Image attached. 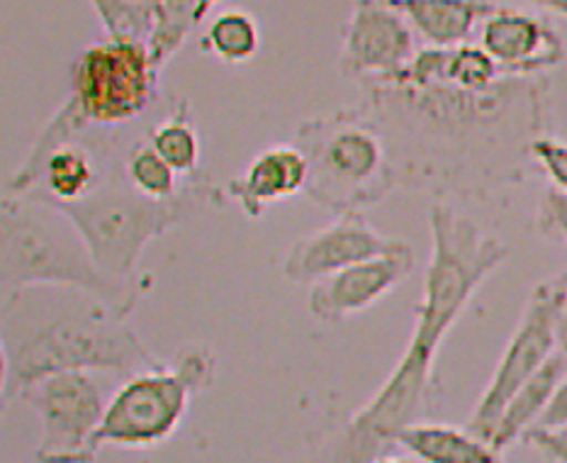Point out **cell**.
<instances>
[{"mask_svg":"<svg viewBox=\"0 0 567 463\" xmlns=\"http://www.w3.org/2000/svg\"><path fill=\"white\" fill-rule=\"evenodd\" d=\"M363 107L385 134L398 191L436 200H487L522 183L534 144L550 134V81L502 76L485 89L453 81L443 47H424L402 71L361 81Z\"/></svg>","mask_w":567,"mask_h":463,"instance_id":"6da1fadb","label":"cell"},{"mask_svg":"<svg viewBox=\"0 0 567 463\" xmlns=\"http://www.w3.org/2000/svg\"><path fill=\"white\" fill-rule=\"evenodd\" d=\"M429 229L431 256L422 300L414 310V329L400 361L378 393L317 449L310 463H371L392 454L398 434L429 410L443 339L461 320L480 286L509 256L495 235L455 213L449 203L431 205Z\"/></svg>","mask_w":567,"mask_h":463,"instance_id":"7a4b0ae2","label":"cell"},{"mask_svg":"<svg viewBox=\"0 0 567 463\" xmlns=\"http://www.w3.org/2000/svg\"><path fill=\"white\" fill-rule=\"evenodd\" d=\"M3 400H18L47 375L89 371L132 373L162 366L127 317L76 288L32 286L3 296Z\"/></svg>","mask_w":567,"mask_h":463,"instance_id":"3957f363","label":"cell"},{"mask_svg":"<svg viewBox=\"0 0 567 463\" xmlns=\"http://www.w3.org/2000/svg\"><path fill=\"white\" fill-rule=\"evenodd\" d=\"M3 296L32 286L76 288L130 315L144 292L142 278H115L95 264L66 213L34 193H3L0 203Z\"/></svg>","mask_w":567,"mask_h":463,"instance_id":"277c9868","label":"cell"},{"mask_svg":"<svg viewBox=\"0 0 567 463\" xmlns=\"http://www.w3.org/2000/svg\"><path fill=\"white\" fill-rule=\"evenodd\" d=\"M215 200L217 193L205 176L188 178L174 198L156 200L134 188L125 171H113L85 198L54 205L76 225L103 271L115 278H137L140 259L150 241L164 237Z\"/></svg>","mask_w":567,"mask_h":463,"instance_id":"5b68a950","label":"cell"},{"mask_svg":"<svg viewBox=\"0 0 567 463\" xmlns=\"http://www.w3.org/2000/svg\"><path fill=\"white\" fill-rule=\"evenodd\" d=\"M292 144L307 158L305 195L324 210L361 213L398 191L385 134L363 105L305 120Z\"/></svg>","mask_w":567,"mask_h":463,"instance_id":"8992f818","label":"cell"},{"mask_svg":"<svg viewBox=\"0 0 567 463\" xmlns=\"http://www.w3.org/2000/svg\"><path fill=\"white\" fill-rule=\"evenodd\" d=\"M213 378L215 357L203 347H183L171 363L122 378L95 434L97 449L168 442L186 420L190 400L213 385Z\"/></svg>","mask_w":567,"mask_h":463,"instance_id":"52a82bcc","label":"cell"},{"mask_svg":"<svg viewBox=\"0 0 567 463\" xmlns=\"http://www.w3.org/2000/svg\"><path fill=\"white\" fill-rule=\"evenodd\" d=\"M156 79L150 47L103 37L73 61L69 97L89 125L107 130L137 120L154 103Z\"/></svg>","mask_w":567,"mask_h":463,"instance_id":"ba28073f","label":"cell"},{"mask_svg":"<svg viewBox=\"0 0 567 463\" xmlns=\"http://www.w3.org/2000/svg\"><path fill=\"white\" fill-rule=\"evenodd\" d=\"M40 420L37 463H93L110 395L97 373L69 371L47 375L20 393Z\"/></svg>","mask_w":567,"mask_h":463,"instance_id":"9c48e42d","label":"cell"},{"mask_svg":"<svg viewBox=\"0 0 567 463\" xmlns=\"http://www.w3.org/2000/svg\"><path fill=\"white\" fill-rule=\"evenodd\" d=\"M563 308L565 276L538 284L532 290L519 327L512 335L495 373H492L487 388L477 400L471 422H467V430L483 442L492 444L502 414L516 395V390L556 353V322Z\"/></svg>","mask_w":567,"mask_h":463,"instance_id":"30bf717a","label":"cell"},{"mask_svg":"<svg viewBox=\"0 0 567 463\" xmlns=\"http://www.w3.org/2000/svg\"><path fill=\"white\" fill-rule=\"evenodd\" d=\"M412 24L385 0H355L343 24L339 66L353 81L382 79L416 56Z\"/></svg>","mask_w":567,"mask_h":463,"instance_id":"8fae6325","label":"cell"},{"mask_svg":"<svg viewBox=\"0 0 567 463\" xmlns=\"http://www.w3.org/2000/svg\"><path fill=\"white\" fill-rule=\"evenodd\" d=\"M402 244L380 235L361 213H343L337 223L295 241L282 261V274L292 284L312 286L353 264L400 249Z\"/></svg>","mask_w":567,"mask_h":463,"instance_id":"7c38bea8","label":"cell"},{"mask_svg":"<svg viewBox=\"0 0 567 463\" xmlns=\"http://www.w3.org/2000/svg\"><path fill=\"white\" fill-rule=\"evenodd\" d=\"M412 271L414 249L404 241L400 249L390 254L373 256V259L353 264L339 274L317 280L310 286L307 308L319 322H343L371 308L390 290L402 286Z\"/></svg>","mask_w":567,"mask_h":463,"instance_id":"4fadbf2b","label":"cell"},{"mask_svg":"<svg viewBox=\"0 0 567 463\" xmlns=\"http://www.w3.org/2000/svg\"><path fill=\"white\" fill-rule=\"evenodd\" d=\"M480 47L512 76H538L556 69L565 56L556 28L519 8L497 6L480 28Z\"/></svg>","mask_w":567,"mask_h":463,"instance_id":"5bb4252c","label":"cell"},{"mask_svg":"<svg viewBox=\"0 0 567 463\" xmlns=\"http://www.w3.org/2000/svg\"><path fill=\"white\" fill-rule=\"evenodd\" d=\"M307 158L300 146L278 144L256 154L239 178H234L227 193L249 219L264 217L270 205L290 200L305 193Z\"/></svg>","mask_w":567,"mask_h":463,"instance_id":"9a60e30c","label":"cell"},{"mask_svg":"<svg viewBox=\"0 0 567 463\" xmlns=\"http://www.w3.org/2000/svg\"><path fill=\"white\" fill-rule=\"evenodd\" d=\"M429 47H458L497 10L495 0H385Z\"/></svg>","mask_w":567,"mask_h":463,"instance_id":"2e32d148","label":"cell"},{"mask_svg":"<svg viewBox=\"0 0 567 463\" xmlns=\"http://www.w3.org/2000/svg\"><path fill=\"white\" fill-rule=\"evenodd\" d=\"M394 446H402L424 463H502L499 451L471 430L436 422L404 426L394 439Z\"/></svg>","mask_w":567,"mask_h":463,"instance_id":"e0dca14e","label":"cell"},{"mask_svg":"<svg viewBox=\"0 0 567 463\" xmlns=\"http://www.w3.org/2000/svg\"><path fill=\"white\" fill-rule=\"evenodd\" d=\"M565 373L567 361L556 351L519 390H516V395L509 400V405L504 410L497 424L495 439H492V446H495L499 454L507 446H512L516 439H522L532 430H536L538 420L544 418V412L548 410Z\"/></svg>","mask_w":567,"mask_h":463,"instance_id":"ac0fdd59","label":"cell"},{"mask_svg":"<svg viewBox=\"0 0 567 463\" xmlns=\"http://www.w3.org/2000/svg\"><path fill=\"white\" fill-rule=\"evenodd\" d=\"M203 49L225 64H246L261 49V30L249 12L225 10L207 24Z\"/></svg>","mask_w":567,"mask_h":463,"instance_id":"d6986e66","label":"cell"},{"mask_svg":"<svg viewBox=\"0 0 567 463\" xmlns=\"http://www.w3.org/2000/svg\"><path fill=\"white\" fill-rule=\"evenodd\" d=\"M146 140H150L154 150L162 154L181 176H197V166H200V137H197V130L193 125L188 101H181L174 113L164 122L154 125Z\"/></svg>","mask_w":567,"mask_h":463,"instance_id":"ffe728a7","label":"cell"},{"mask_svg":"<svg viewBox=\"0 0 567 463\" xmlns=\"http://www.w3.org/2000/svg\"><path fill=\"white\" fill-rule=\"evenodd\" d=\"M200 3L203 0H156V22L146 47L158 73L181 52L188 34L200 22Z\"/></svg>","mask_w":567,"mask_h":463,"instance_id":"44dd1931","label":"cell"},{"mask_svg":"<svg viewBox=\"0 0 567 463\" xmlns=\"http://www.w3.org/2000/svg\"><path fill=\"white\" fill-rule=\"evenodd\" d=\"M122 171H125L134 188L156 200L174 198V195L183 191L178 183L181 174L154 150L150 140L130 146L125 162H122Z\"/></svg>","mask_w":567,"mask_h":463,"instance_id":"7402d4cb","label":"cell"},{"mask_svg":"<svg viewBox=\"0 0 567 463\" xmlns=\"http://www.w3.org/2000/svg\"><path fill=\"white\" fill-rule=\"evenodd\" d=\"M105 37L150 44L156 22V0H91Z\"/></svg>","mask_w":567,"mask_h":463,"instance_id":"603a6c76","label":"cell"},{"mask_svg":"<svg viewBox=\"0 0 567 463\" xmlns=\"http://www.w3.org/2000/svg\"><path fill=\"white\" fill-rule=\"evenodd\" d=\"M534 164L548 176L550 186L567 191V142L546 134L534 144Z\"/></svg>","mask_w":567,"mask_h":463,"instance_id":"cb8c5ba5","label":"cell"},{"mask_svg":"<svg viewBox=\"0 0 567 463\" xmlns=\"http://www.w3.org/2000/svg\"><path fill=\"white\" fill-rule=\"evenodd\" d=\"M538 227L546 237L567 241V191L548 186L538 200Z\"/></svg>","mask_w":567,"mask_h":463,"instance_id":"d4e9b609","label":"cell"},{"mask_svg":"<svg viewBox=\"0 0 567 463\" xmlns=\"http://www.w3.org/2000/svg\"><path fill=\"white\" fill-rule=\"evenodd\" d=\"M536 430H546V432H565L567 430V373L560 381L556 395H553L548 410L544 412V418L538 420Z\"/></svg>","mask_w":567,"mask_h":463,"instance_id":"484cf974","label":"cell"},{"mask_svg":"<svg viewBox=\"0 0 567 463\" xmlns=\"http://www.w3.org/2000/svg\"><path fill=\"white\" fill-rule=\"evenodd\" d=\"M528 442L538 446L544 454L556 459L558 463H567V432H546V430H532L526 434Z\"/></svg>","mask_w":567,"mask_h":463,"instance_id":"4316f807","label":"cell"},{"mask_svg":"<svg viewBox=\"0 0 567 463\" xmlns=\"http://www.w3.org/2000/svg\"><path fill=\"white\" fill-rule=\"evenodd\" d=\"M556 351L567 361V308H563L556 322Z\"/></svg>","mask_w":567,"mask_h":463,"instance_id":"83f0119b","label":"cell"},{"mask_svg":"<svg viewBox=\"0 0 567 463\" xmlns=\"http://www.w3.org/2000/svg\"><path fill=\"white\" fill-rule=\"evenodd\" d=\"M526 3L556 12V16H560V18H567V0H526Z\"/></svg>","mask_w":567,"mask_h":463,"instance_id":"f1b7e54d","label":"cell"},{"mask_svg":"<svg viewBox=\"0 0 567 463\" xmlns=\"http://www.w3.org/2000/svg\"><path fill=\"white\" fill-rule=\"evenodd\" d=\"M221 3V0H203V3H200V22L209 16V12H213L217 6Z\"/></svg>","mask_w":567,"mask_h":463,"instance_id":"f546056e","label":"cell"},{"mask_svg":"<svg viewBox=\"0 0 567 463\" xmlns=\"http://www.w3.org/2000/svg\"><path fill=\"white\" fill-rule=\"evenodd\" d=\"M371 463H404V461H402V459H398L394 454H382V456L373 459Z\"/></svg>","mask_w":567,"mask_h":463,"instance_id":"4dcf8cb0","label":"cell"},{"mask_svg":"<svg viewBox=\"0 0 567 463\" xmlns=\"http://www.w3.org/2000/svg\"><path fill=\"white\" fill-rule=\"evenodd\" d=\"M565 308H567V276H565Z\"/></svg>","mask_w":567,"mask_h":463,"instance_id":"1f68e13d","label":"cell"},{"mask_svg":"<svg viewBox=\"0 0 567 463\" xmlns=\"http://www.w3.org/2000/svg\"><path fill=\"white\" fill-rule=\"evenodd\" d=\"M565 432H567V430H565Z\"/></svg>","mask_w":567,"mask_h":463,"instance_id":"d6a6232c","label":"cell"}]
</instances>
